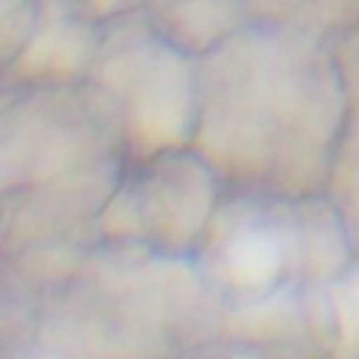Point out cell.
I'll return each instance as SVG.
<instances>
[{"mask_svg":"<svg viewBox=\"0 0 359 359\" xmlns=\"http://www.w3.org/2000/svg\"><path fill=\"white\" fill-rule=\"evenodd\" d=\"M196 70L199 143L213 163L286 182L317 174L339 121L342 76L311 31L247 22Z\"/></svg>","mask_w":359,"mask_h":359,"instance_id":"obj_1","label":"cell"},{"mask_svg":"<svg viewBox=\"0 0 359 359\" xmlns=\"http://www.w3.org/2000/svg\"><path fill=\"white\" fill-rule=\"evenodd\" d=\"M90 76L112 101H123L126 129L140 151L185 140L199 104V70L143 8L107 17Z\"/></svg>","mask_w":359,"mask_h":359,"instance_id":"obj_2","label":"cell"},{"mask_svg":"<svg viewBox=\"0 0 359 359\" xmlns=\"http://www.w3.org/2000/svg\"><path fill=\"white\" fill-rule=\"evenodd\" d=\"M109 109H115V101H109L101 87L84 95L48 87L22 98L3 121L6 182H14V177L42 182L87 160L104 137Z\"/></svg>","mask_w":359,"mask_h":359,"instance_id":"obj_3","label":"cell"},{"mask_svg":"<svg viewBox=\"0 0 359 359\" xmlns=\"http://www.w3.org/2000/svg\"><path fill=\"white\" fill-rule=\"evenodd\" d=\"M101 20L87 0H39L36 25L14 59L17 76L31 81H70L90 73L101 48Z\"/></svg>","mask_w":359,"mask_h":359,"instance_id":"obj_4","label":"cell"},{"mask_svg":"<svg viewBox=\"0 0 359 359\" xmlns=\"http://www.w3.org/2000/svg\"><path fill=\"white\" fill-rule=\"evenodd\" d=\"M210 196L213 188L205 165L194 157L168 154L154 163L146 180L143 208L151 222H163L160 227H168L177 236H188L205 219Z\"/></svg>","mask_w":359,"mask_h":359,"instance_id":"obj_5","label":"cell"},{"mask_svg":"<svg viewBox=\"0 0 359 359\" xmlns=\"http://www.w3.org/2000/svg\"><path fill=\"white\" fill-rule=\"evenodd\" d=\"M151 25L188 53H208L247 25L250 0H146Z\"/></svg>","mask_w":359,"mask_h":359,"instance_id":"obj_6","label":"cell"},{"mask_svg":"<svg viewBox=\"0 0 359 359\" xmlns=\"http://www.w3.org/2000/svg\"><path fill=\"white\" fill-rule=\"evenodd\" d=\"M224 264L238 286H264L280 266V244L266 230H247L230 244Z\"/></svg>","mask_w":359,"mask_h":359,"instance_id":"obj_7","label":"cell"},{"mask_svg":"<svg viewBox=\"0 0 359 359\" xmlns=\"http://www.w3.org/2000/svg\"><path fill=\"white\" fill-rule=\"evenodd\" d=\"M39 14V0H0V50L3 62L11 65L25 48Z\"/></svg>","mask_w":359,"mask_h":359,"instance_id":"obj_8","label":"cell"},{"mask_svg":"<svg viewBox=\"0 0 359 359\" xmlns=\"http://www.w3.org/2000/svg\"><path fill=\"white\" fill-rule=\"evenodd\" d=\"M334 306H337L342 342L348 348H359V275H351L334 292Z\"/></svg>","mask_w":359,"mask_h":359,"instance_id":"obj_9","label":"cell"},{"mask_svg":"<svg viewBox=\"0 0 359 359\" xmlns=\"http://www.w3.org/2000/svg\"><path fill=\"white\" fill-rule=\"evenodd\" d=\"M337 182L339 188H345L351 194V205L359 210V121L342 149V157H339V168H337Z\"/></svg>","mask_w":359,"mask_h":359,"instance_id":"obj_10","label":"cell"},{"mask_svg":"<svg viewBox=\"0 0 359 359\" xmlns=\"http://www.w3.org/2000/svg\"><path fill=\"white\" fill-rule=\"evenodd\" d=\"M337 67H339V76H342L345 87L359 95V31H353V34L342 42Z\"/></svg>","mask_w":359,"mask_h":359,"instance_id":"obj_11","label":"cell"},{"mask_svg":"<svg viewBox=\"0 0 359 359\" xmlns=\"http://www.w3.org/2000/svg\"><path fill=\"white\" fill-rule=\"evenodd\" d=\"M101 17H115V14H123V11H132L137 8V0H87Z\"/></svg>","mask_w":359,"mask_h":359,"instance_id":"obj_12","label":"cell"}]
</instances>
